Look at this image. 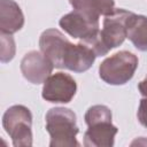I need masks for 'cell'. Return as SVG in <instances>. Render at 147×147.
<instances>
[{
    "instance_id": "7c38bea8",
    "label": "cell",
    "mask_w": 147,
    "mask_h": 147,
    "mask_svg": "<svg viewBox=\"0 0 147 147\" xmlns=\"http://www.w3.org/2000/svg\"><path fill=\"white\" fill-rule=\"evenodd\" d=\"M126 38L137 49L147 52V16L133 13L129 16L126 21Z\"/></svg>"
},
{
    "instance_id": "5bb4252c",
    "label": "cell",
    "mask_w": 147,
    "mask_h": 147,
    "mask_svg": "<svg viewBox=\"0 0 147 147\" xmlns=\"http://www.w3.org/2000/svg\"><path fill=\"white\" fill-rule=\"evenodd\" d=\"M111 110L105 106V105H95L92 106L87 109V111L85 113L84 119L85 123L88 125H92L94 123L98 122H102V121H111Z\"/></svg>"
},
{
    "instance_id": "277c9868",
    "label": "cell",
    "mask_w": 147,
    "mask_h": 147,
    "mask_svg": "<svg viewBox=\"0 0 147 147\" xmlns=\"http://www.w3.org/2000/svg\"><path fill=\"white\" fill-rule=\"evenodd\" d=\"M76 92V80L68 74L56 72L44 82L41 96L52 103H69L74 99Z\"/></svg>"
},
{
    "instance_id": "52a82bcc",
    "label": "cell",
    "mask_w": 147,
    "mask_h": 147,
    "mask_svg": "<svg viewBox=\"0 0 147 147\" xmlns=\"http://www.w3.org/2000/svg\"><path fill=\"white\" fill-rule=\"evenodd\" d=\"M54 65L52 62L38 51L26 53L21 61V72L23 77L32 84H44V82L52 75Z\"/></svg>"
},
{
    "instance_id": "2e32d148",
    "label": "cell",
    "mask_w": 147,
    "mask_h": 147,
    "mask_svg": "<svg viewBox=\"0 0 147 147\" xmlns=\"http://www.w3.org/2000/svg\"><path fill=\"white\" fill-rule=\"evenodd\" d=\"M15 55V41L11 34L1 32V62L6 63L13 60Z\"/></svg>"
},
{
    "instance_id": "9a60e30c",
    "label": "cell",
    "mask_w": 147,
    "mask_h": 147,
    "mask_svg": "<svg viewBox=\"0 0 147 147\" xmlns=\"http://www.w3.org/2000/svg\"><path fill=\"white\" fill-rule=\"evenodd\" d=\"M80 41L84 45H86L87 47H90L94 52V54L96 56H103V55L108 54V52L110 51L106 46V44L103 42L101 33H100V30L96 33H94V34H92V36H90V37H87L85 39H82Z\"/></svg>"
},
{
    "instance_id": "e0dca14e",
    "label": "cell",
    "mask_w": 147,
    "mask_h": 147,
    "mask_svg": "<svg viewBox=\"0 0 147 147\" xmlns=\"http://www.w3.org/2000/svg\"><path fill=\"white\" fill-rule=\"evenodd\" d=\"M137 117H138L139 123L147 129V98H145V96L139 102Z\"/></svg>"
},
{
    "instance_id": "3957f363",
    "label": "cell",
    "mask_w": 147,
    "mask_h": 147,
    "mask_svg": "<svg viewBox=\"0 0 147 147\" xmlns=\"http://www.w3.org/2000/svg\"><path fill=\"white\" fill-rule=\"evenodd\" d=\"M2 126L15 147L32 145V114L22 105L9 107L2 116Z\"/></svg>"
},
{
    "instance_id": "6da1fadb",
    "label": "cell",
    "mask_w": 147,
    "mask_h": 147,
    "mask_svg": "<svg viewBox=\"0 0 147 147\" xmlns=\"http://www.w3.org/2000/svg\"><path fill=\"white\" fill-rule=\"evenodd\" d=\"M46 130L51 136V147L79 146L76 139L79 129L77 126L76 114L63 107L51 108L46 114Z\"/></svg>"
},
{
    "instance_id": "ba28073f",
    "label": "cell",
    "mask_w": 147,
    "mask_h": 147,
    "mask_svg": "<svg viewBox=\"0 0 147 147\" xmlns=\"http://www.w3.org/2000/svg\"><path fill=\"white\" fill-rule=\"evenodd\" d=\"M70 41L56 29L45 30L39 38L40 52L52 62L55 68L63 69V57Z\"/></svg>"
},
{
    "instance_id": "30bf717a",
    "label": "cell",
    "mask_w": 147,
    "mask_h": 147,
    "mask_svg": "<svg viewBox=\"0 0 147 147\" xmlns=\"http://www.w3.org/2000/svg\"><path fill=\"white\" fill-rule=\"evenodd\" d=\"M118 129L113 125L111 121H102L88 125L84 134L85 147H111L115 142V136Z\"/></svg>"
},
{
    "instance_id": "7a4b0ae2",
    "label": "cell",
    "mask_w": 147,
    "mask_h": 147,
    "mask_svg": "<svg viewBox=\"0 0 147 147\" xmlns=\"http://www.w3.org/2000/svg\"><path fill=\"white\" fill-rule=\"evenodd\" d=\"M138 64L137 55L129 51H121L100 63L99 76L109 85H124L132 79Z\"/></svg>"
},
{
    "instance_id": "8fae6325",
    "label": "cell",
    "mask_w": 147,
    "mask_h": 147,
    "mask_svg": "<svg viewBox=\"0 0 147 147\" xmlns=\"http://www.w3.org/2000/svg\"><path fill=\"white\" fill-rule=\"evenodd\" d=\"M24 25V15L14 0H0V30L13 34Z\"/></svg>"
},
{
    "instance_id": "9c48e42d",
    "label": "cell",
    "mask_w": 147,
    "mask_h": 147,
    "mask_svg": "<svg viewBox=\"0 0 147 147\" xmlns=\"http://www.w3.org/2000/svg\"><path fill=\"white\" fill-rule=\"evenodd\" d=\"M95 57L94 52L82 41L78 44L70 42L63 57V69L78 74L84 72L93 65Z\"/></svg>"
},
{
    "instance_id": "ac0fdd59",
    "label": "cell",
    "mask_w": 147,
    "mask_h": 147,
    "mask_svg": "<svg viewBox=\"0 0 147 147\" xmlns=\"http://www.w3.org/2000/svg\"><path fill=\"white\" fill-rule=\"evenodd\" d=\"M138 90L140 92V94L145 98H147V76L144 80H141L139 84H138Z\"/></svg>"
},
{
    "instance_id": "4fadbf2b",
    "label": "cell",
    "mask_w": 147,
    "mask_h": 147,
    "mask_svg": "<svg viewBox=\"0 0 147 147\" xmlns=\"http://www.w3.org/2000/svg\"><path fill=\"white\" fill-rule=\"evenodd\" d=\"M75 10L83 11L92 17L108 16L115 10L114 0H69Z\"/></svg>"
},
{
    "instance_id": "5b68a950",
    "label": "cell",
    "mask_w": 147,
    "mask_h": 147,
    "mask_svg": "<svg viewBox=\"0 0 147 147\" xmlns=\"http://www.w3.org/2000/svg\"><path fill=\"white\" fill-rule=\"evenodd\" d=\"M131 14L129 10L115 8L110 15L105 16L100 33L109 49L116 48L124 42L126 38V21Z\"/></svg>"
},
{
    "instance_id": "8992f818",
    "label": "cell",
    "mask_w": 147,
    "mask_h": 147,
    "mask_svg": "<svg viewBox=\"0 0 147 147\" xmlns=\"http://www.w3.org/2000/svg\"><path fill=\"white\" fill-rule=\"evenodd\" d=\"M59 24L69 36L80 40L99 31V18L75 9L63 15L60 18Z\"/></svg>"
}]
</instances>
